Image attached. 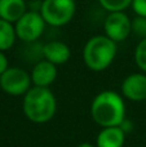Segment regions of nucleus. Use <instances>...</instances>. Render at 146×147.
I'll return each mask as SVG.
<instances>
[{"label":"nucleus","instance_id":"obj_14","mask_svg":"<svg viewBox=\"0 0 146 147\" xmlns=\"http://www.w3.org/2000/svg\"><path fill=\"white\" fill-rule=\"evenodd\" d=\"M133 0H98L100 5L109 13L111 12H123L132 5Z\"/></svg>","mask_w":146,"mask_h":147},{"label":"nucleus","instance_id":"obj_9","mask_svg":"<svg viewBox=\"0 0 146 147\" xmlns=\"http://www.w3.org/2000/svg\"><path fill=\"white\" fill-rule=\"evenodd\" d=\"M30 75L34 86L49 88L57 78V66L47 59H40L34 65Z\"/></svg>","mask_w":146,"mask_h":147},{"label":"nucleus","instance_id":"obj_20","mask_svg":"<svg viewBox=\"0 0 146 147\" xmlns=\"http://www.w3.org/2000/svg\"><path fill=\"white\" fill-rule=\"evenodd\" d=\"M76 147H96V146H93L92 143H89V142H82V143H79Z\"/></svg>","mask_w":146,"mask_h":147},{"label":"nucleus","instance_id":"obj_6","mask_svg":"<svg viewBox=\"0 0 146 147\" xmlns=\"http://www.w3.org/2000/svg\"><path fill=\"white\" fill-rule=\"evenodd\" d=\"M31 86V75L21 67H8L0 75V88L12 97L25 96Z\"/></svg>","mask_w":146,"mask_h":147},{"label":"nucleus","instance_id":"obj_11","mask_svg":"<svg viewBox=\"0 0 146 147\" xmlns=\"http://www.w3.org/2000/svg\"><path fill=\"white\" fill-rule=\"evenodd\" d=\"M126 142V132L120 127L102 128L98 133L96 146L97 147H123Z\"/></svg>","mask_w":146,"mask_h":147},{"label":"nucleus","instance_id":"obj_5","mask_svg":"<svg viewBox=\"0 0 146 147\" xmlns=\"http://www.w3.org/2000/svg\"><path fill=\"white\" fill-rule=\"evenodd\" d=\"M45 21L39 10H27L14 23L17 39L22 43H35L40 39L45 30Z\"/></svg>","mask_w":146,"mask_h":147},{"label":"nucleus","instance_id":"obj_15","mask_svg":"<svg viewBox=\"0 0 146 147\" xmlns=\"http://www.w3.org/2000/svg\"><path fill=\"white\" fill-rule=\"evenodd\" d=\"M135 62L142 72H146V38L141 39L135 49Z\"/></svg>","mask_w":146,"mask_h":147},{"label":"nucleus","instance_id":"obj_2","mask_svg":"<svg viewBox=\"0 0 146 147\" xmlns=\"http://www.w3.org/2000/svg\"><path fill=\"white\" fill-rule=\"evenodd\" d=\"M22 110L31 123L45 124L56 115L57 99L49 88L32 85L23 96Z\"/></svg>","mask_w":146,"mask_h":147},{"label":"nucleus","instance_id":"obj_1","mask_svg":"<svg viewBox=\"0 0 146 147\" xmlns=\"http://www.w3.org/2000/svg\"><path fill=\"white\" fill-rule=\"evenodd\" d=\"M123 96L113 90L100 92L91 103V116L101 128L120 127L126 117Z\"/></svg>","mask_w":146,"mask_h":147},{"label":"nucleus","instance_id":"obj_8","mask_svg":"<svg viewBox=\"0 0 146 147\" xmlns=\"http://www.w3.org/2000/svg\"><path fill=\"white\" fill-rule=\"evenodd\" d=\"M122 96L133 102H142L146 99V75L131 74L122 83Z\"/></svg>","mask_w":146,"mask_h":147},{"label":"nucleus","instance_id":"obj_17","mask_svg":"<svg viewBox=\"0 0 146 147\" xmlns=\"http://www.w3.org/2000/svg\"><path fill=\"white\" fill-rule=\"evenodd\" d=\"M131 7L137 16L146 17V0H133Z\"/></svg>","mask_w":146,"mask_h":147},{"label":"nucleus","instance_id":"obj_18","mask_svg":"<svg viewBox=\"0 0 146 147\" xmlns=\"http://www.w3.org/2000/svg\"><path fill=\"white\" fill-rule=\"evenodd\" d=\"M8 58H7V56H5V53L4 52H1L0 51V75H1L3 72L5 71V70L8 69Z\"/></svg>","mask_w":146,"mask_h":147},{"label":"nucleus","instance_id":"obj_10","mask_svg":"<svg viewBox=\"0 0 146 147\" xmlns=\"http://www.w3.org/2000/svg\"><path fill=\"white\" fill-rule=\"evenodd\" d=\"M70 57H71L70 47L62 41L53 40L43 45V58L56 66L65 65L70 59Z\"/></svg>","mask_w":146,"mask_h":147},{"label":"nucleus","instance_id":"obj_19","mask_svg":"<svg viewBox=\"0 0 146 147\" xmlns=\"http://www.w3.org/2000/svg\"><path fill=\"white\" fill-rule=\"evenodd\" d=\"M120 128L124 130V132H126V134H127L128 132H131V130H132V123L129 121L128 119H126V120H124V121L120 124Z\"/></svg>","mask_w":146,"mask_h":147},{"label":"nucleus","instance_id":"obj_13","mask_svg":"<svg viewBox=\"0 0 146 147\" xmlns=\"http://www.w3.org/2000/svg\"><path fill=\"white\" fill-rule=\"evenodd\" d=\"M17 34L13 23L0 20V51L7 52L14 45Z\"/></svg>","mask_w":146,"mask_h":147},{"label":"nucleus","instance_id":"obj_4","mask_svg":"<svg viewBox=\"0 0 146 147\" xmlns=\"http://www.w3.org/2000/svg\"><path fill=\"white\" fill-rule=\"evenodd\" d=\"M39 12L47 25L52 27H62L74 18L76 4L75 0H43Z\"/></svg>","mask_w":146,"mask_h":147},{"label":"nucleus","instance_id":"obj_16","mask_svg":"<svg viewBox=\"0 0 146 147\" xmlns=\"http://www.w3.org/2000/svg\"><path fill=\"white\" fill-rule=\"evenodd\" d=\"M132 32L141 39L146 38V17L137 16L135 20H132Z\"/></svg>","mask_w":146,"mask_h":147},{"label":"nucleus","instance_id":"obj_7","mask_svg":"<svg viewBox=\"0 0 146 147\" xmlns=\"http://www.w3.org/2000/svg\"><path fill=\"white\" fill-rule=\"evenodd\" d=\"M103 30L109 39L120 43L132 32V21L124 12H111L103 22Z\"/></svg>","mask_w":146,"mask_h":147},{"label":"nucleus","instance_id":"obj_12","mask_svg":"<svg viewBox=\"0 0 146 147\" xmlns=\"http://www.w3.org/2000/svg\"><path fill=\"white\" fill-rule=\"evenodd\" d=\"M27 12L25 0H0V20L16 23Z\"/></svg>","mask_w":146,"mask_h":147},{"label":"nucleus","instance_id":"obj_3","mask_svg":"<svg viewBox=\"0 0 146 147\" xmlns=\"http://www.w3.org/2000/svg\"><path fill=\"white\" fill-rule=\"evenodd\" d=\"M116 56V43L106 35H96L85 43L83 61L89 70L100 72L106 70Z\"/></svg>","mask_w":146,"mask_h":147}]
</instances>
